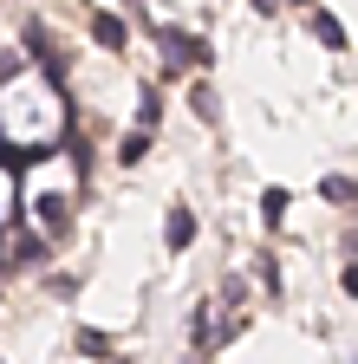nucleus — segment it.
Returning <instances> with one entry per match:
<instances>
[{
  "instance_id": "nucleus-3",
  "label": "nucleus",
  "mask_w": 358,
  "mask_h": 364,
  "mask_svg": "<svg viewBox=\"0 0 358 364\" xmlns=\"http://www.w3.org/2000/svg\"><path fill=\"white\" fill-rule=\"evenodd\" d=\"M92 39H98V46H111V53H117V46H124L130 33H124V20H117V14H92Z\"/></svg>"
},
{
  "instance_id": "nucleus-9",
  "label": "nucleus",
  "mask_w": 358,
  "mask_h": 364,
  "mask_svg": "<svg viewBox=\"0 0 358 364\" xmlns=\"http://www.w3.org/2000/svg\"><path fill=\"white\" fill-rule=\"evenodd\" d=\"M254 7H260V14H280V0H254Z\"/></svg>"
},
{
  "instance_id": "nucleus-2",
  "label": "nucleus",
  "mask_w": 358,
  "mask_h": 364,
  "mask_svg": "<svg viewBox=\"0 0 358 364\" xmlns=\"http://www.w3.org/2000/svg\"><path fill=\"white\" fill-rule=\"evenodd\" d=\"M163 235H169V247H189V241H196V215H189V208H169Z\"/></svg>"
},
{
  "instance_id": "nucleus-7",
  "label": "nucleus",
  "mask_w": 358,
  "mask_h": 364,
  "mask_svg": "<svg viewBox=\"0 0 358 364\" xmlns=\"http://www.w3.org/2000/svg\"><path fill=\"white\" fill-rule=\"evenodd\" d=\"M320 196H326V202H352V176H326Z\"/></svg>"
},
{
  "instance_id": "nucleus-8",
  "label": "nucleus",
  "mask_w": 358,
  "mask_h": 364,
  "mask_svg": "<svg viewBox=\"0 0 358 364\" xmlns=\"http://www.w3.org/2000/svg\"><path fill=\"white\" fill-rule=\"evenodd\" d=\"M39 254H46V247H39V241H33V235H20V247H14V260H7V267H33V260H39Z\"/></svg>"
},
{
  "instance_id": "nucleus-4",
  "label": "nucleus",
  "mask_w": 358,
  "mask_h": 364,
  "mask_svg": "<svg viewBox=\"0 0 358 364\" xmlns=\"http://www.w3.org/2000/svg\"><path fill=\"white\" fill-rule=\"evenodd\" d=\"M312 33H320V39L332 46V53H345V26H339L332 14H312Z\"/></svg>"
},
{
  "instance_id": "nucleus-10",
  "label": "nucleus",
  "mask_w": 358,
  "mask_h": 364,
  "mask_svg": "<svg viewBox=\"0 0 358 364\" xmlns=\"http://www.w3.org/2000/svg\"><path fill=\"white\" fill-rule=\"evenodd\" d=\"M300 7H306V0H300Z\"/></svg>"
},
{
  "instance_id": "nucleus-1",
  "label": "nucleus",
  "mask_w": 358,
  "mask_h": 364,
  "mask_svg": "<svg viewBox=\"0 0 358 364\" xmlns=\"http://www.w3.org/2000/svg\"><path fill=\"white\" fill-rule=\"evenodd\" d=\"M53 150L46 144H26V150H14V144H0V169H33V163H46Z\"/></svg>"
},
{
  "instance_id": "nucleus-6",
  "label": "nucleus",
  "mask_w": 358,
  "mask_h": 364,
  "mask_svg": "<svg viewBox=\"0 0 358 364\" xmlns=\"http://www.w3.org/2000/svg\"><path fill=\"white\" fill-rule=\"evenodd\" d=\"M124 163H144L150 156V130H137V136H124V150H117Z\"/></svg>"
},
{
  "instance_id": "nucleus-5",
  "label": "nucleus",
  "mask_w": 358,
  "mask_h": 364,
  "mask_svg": "<svg viewBox=\"0 0 358 364\" xmlns=\"http://www.w3.org/2000/svg\"><path fill=\"white\" fill-rule=\"evenodd\" d=\"M260 215H267V228H280V215H287V189H267V196H260Z\"/></svg>"
}]
</instances>
